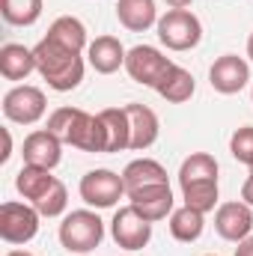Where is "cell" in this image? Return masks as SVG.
Here are the masks:
<instances>
[{"label": "cell", "instance_id": "obj_26", "mask_svg": "<svg viewBox=\"0 0 253 256\" xmlns=\"http://www.w3.org/2000/svg\"><path fill=\"white\" fill-rule=\"evenodd\" d=\"M182 200L185 206L196 208V212H214L218 206V182H196V185H185L182 188Z\"/></svg>", "mask_w": 253, "mask_h": 256}, {"label": "cell", "instance_id": "obj_6", "mask_svg": "<svg viewBox=\"0 0 253 256\" xmlns=\"http://www.w3.org/2000/svg\"><path fill=\"white\" fill-rule=\"evenodd\" d=\"M78 194L90 208H114L126 196L122 173H114V170H104V167L90 170V173H84Z\"/></svg>", "mask_w": 253, "mask_h": 256}, {"label": "cell", "instance_id": "obj_22", "mask_svg": "<svg viewBox=\"0 0 253 256\" xmlns=\"http://www.w3.org/2000/svg\"><path fill=\"white\" fill-rule=\"evenodd\" d=\"M167 224H170V236H173L176 242L190 244V242H196V238L202 236V230H206V214L196 212V208H190V206H182V208H173V214H170Z\"/></svg>", "mask_w": 253, "mask_h": 256}, {"label": "cell", "instance_id": "obj_12", "mask_svg": "<svg viewBox=\"0 0 253 256\" xmlns=\"http://www.w3.org/2000/svg\"><path fill=\"white\" fill-rule=\"evenodd\" d=\"M21 155H24V164H36V167L54 170V167L63 161V140H60L54 131H48V128L30 131V134L24 137Z\"/></svg>", "mask_w": 253, "mask_h": 256}, {"label": "cell", "instance_id": "obj_37", "mask_svg": "<svg viewBox=\"0 0 253 256\" xmlns=\"http://www.w3.org/2000/svg\"><path fill=\"white\" fill-rule=\"evenodd\" d=\"M208 256H212V254H208Z\"/></svg>", "mask_w": 253, "mask_h": 256}, {"label": "cell", "instance_id": "obj_17", "mask_svg": "<svg viewBox=\"0 0 253 256\" xmlns=\"http://www.w3.org/2000/svg\"><path fill=\"white\" fill-rule=\"evenodd\" d=\"M98 120L104 128V155L131 149V126H128L126 108H104L98 110Z\"/></svg>", "mask_w": 253, "mask_h": 256}, {"label": "cell", "instance_id": "obj_35", "mask_svg": "<svg viewBox=\"0 0 253 256\" xmlns=\"http://www.w3.org/2000/svg\"><path fill=\"white\" fill-rule=\"evenodd\" d=\"M250 98H253V86H250Z\"/></svg>", "mask_w": 253, "mask_h": 256}, {"label": "cell", "instance_id": "obj_36", "mask_svg": "<svg viewBox=\"0 0 253 256\" xmlns=\"http://www.w3.org/2000/svg\"><path fill=\"white\" fill-rule=\"evenodd\" d=\"M250 173H253V167H250Z\"/></svg>", "mask_w": 253, "mask_h": 256}, {"label": "cell", "instance_id": "obj_5", "mask_svg": "<svg viewBox=\"0 0 253 256\" xmlns=\"http://www.w3.org/2000/svg\"><path fill=\"white\" fill-rule=\"evenodd\" d=\"M39 220L42 214L36 212L33 202H3L0 206V238L6 244H27L36 238L39 232Z\"/></svg>", "mask_w": 253, "mask_h": 256}, {"label": "cell", "instance_id": "obj_23", "mask_svg": "<svg viewBox=\"0 0 253 256\" xmlns=\"http://www.w3.org/2000/svg\"><path fill=\"white\" fill-rule=\"evenodd\" d=\"M196 182H218V161L208 152H190L179 167V188Z\"/></svg>", "mask_w": 253, "mask_h": 256}, {"label": "cell", "instance_id": "obj_11", "mask_svg": "<svg viewBox=\"0 0 253 256\" xmlns=\"http://www.w3.org/2000/svg\"><path fill=\"white\" fill-rule=\"evenodd\" d=\"M214 232L224 238V242H244L248 236H253V208L242 200H230V202H220L218 212H214Z\"/></svg>", "mask_w": 253, "mask_h": 256}, {"label": "cell", "instance_id": "obj_15", "mask_svg": "<svg viewBox=\"0 0 253 256\" xmlns=\"http://www.w3.org/2000/svg\"><path fill=\"white\" fill-rule=\"evenodd\" d=\"M126 45L116 36H96L86 48V63L92 66L98 74H114L120 68H126Z\"/></svg>", "mask_w": 253, "mask_h": 256}, {"label": "cell", "instance_id": "obj_4", "mask_svg": "<svg viewBox=\"0 0 253 256\" xmlns=\"http://www.w3.org/2000/svg\"><path fill=\"white\" fill-rule=\"evenodd\" d=\"M155 30H158V42L167 51H190L202 39V24L188 9H167L158 18Z\"/></svg>", "mask_w": 253, "mask_h": 256}, {"label": "cell", "instance_id": "obj_3", "mask_svg": "<svg viewBox=\"0 0 253 256\" xmlns=\"http://www.w3.org/2000/svg\"><path fill=\"white\" fill-rule=\"evenodd\" d=\"M104 238V220L92 208H78L68 212L60 224V244L68 254H92Z\"/></svg>", "mask_w": 253, "mask_h": 256}, {"label": "cell", "instance_id": "obj_18", "mask_svg": "<svg viewBox=\"0 0 253 256\" xmlns=\"http://www.w3.org/2000/svg\"><path fill=\"white\" fill-rule=\"evenodd\" d=\"M116 21L131 33H146L158 24L155 0H116Z\"/></svg>", "mask_w": 253, "mask_h": 256}, {"label": "cell", "instance_id": "obj_20", "mask_svg": "<svg viewBox=\"0 0 253 256\" xmlns=\"http://www.w3.org/2000/svg\"><path fill=\"white\" fill-rule=\"evenodd\" d=\"M155 92L164 102H170V104H182V102H188L190 96L196 92V80H194V74H190L188 68L173 63L167 68V74L155 84Z\"/></svg>", "mask_w": 253, "mask_h": 256}, {"label": "cell", "instance_id": "obj_24", "mask_svg": "<svg viewBox=\"0 0 253 256\" xmlns=\"http://www.w3.org/2000/svg\"><path fill=\"white\" fill-rule=\"evenodd\" d=\"M54 182H57V176H51V170L36 167V164H24V167L18 170V176H15V191L21 194L24 200L36 202Z\"/></svg>", "mask_w": 253, "mask_h": 256}, {"label": "cell", "instance_id": "obj_27", "mask_svg": "<svg viewBox=\"0 0 253 256\" xmlns=\"http://www.w3.org/2000/svg\"><path fill=\"white\" fill-rule=\"evenodd\" d=\"M33 206H36V212H39L42 218H60L66 212V206H68V191H66V185L57 179Z\"/></svg>", "mask_w": 253, "mask_h": 256}, {"label": "cell", "instance_id": "obj_30", "mask_svg": "<svg viewBox=\"0 0 253 256\" xmlns=\"http://www.w3.org/2000/svg\"><path fill=\"white\" fill-rule=\"evenodd\" d=\"M236 256H253V236H248L244 242H238V248H236Z\"/></svg>", "mask_w": 253, "mask_h": 256}, {"label": "cell", "instance_id": "obj_10", "mask_svg": "<svg viewBox=\"0 0 253 256\" xmlns=\"http://www.w3.org/2000/svg\"><path fill=\"white\" fill-rule=\"evenodd\" d=\"M208 84L220 96H236L250 84V63L238 54H224L208 68Z\"/></svg>", "mask_w": 253, "mask_h": 256}, {"label": "cell", "instance_id": "obj_28", "mask_svg": "<svg viewBox=\"0 0 253 256\" xmlns=\"http://www.w3.org/2000/svg\"><path fill=\"white\" fill-rule=\"evenodd\" d=\"M230 152L238 164L253 167V126H242L232 131L230 137Z\"/></svg>", "mask_w": 253, "mask_h": 256}, {"label": "cell", "instance_id": "obj_2", "mask_svg": "<svg viewBox=\"0 0 253 256\" xmlns=\"http://www.w3.org/2000/svg\"><path fill=\"white\" fill-rule=\"evenodd\" d=\"M33 57H36V72L42 74V80L57 90V92H72L80 86L84 80V54H72L60 45H54L51 39H42L36 48H33Z\"/></svg>", "mask_w": 253, "mask_h": 256}, {"label": "cell", "instance_id": "obj_7", "mask_svg": "<svg viewBox=\"0 0 253 256\" xmlns=\"http://www.w3.org/2000/svg\"><path fill=\"white\" fill-rule=\"evenodd\" d=\"M48 110V98L39 86L18 84L3 96V116L18 126H36Z\"/></svg>", "mask_w": 253, "mask_h": 256}, {"label": "cell", "instance_id": "obj_1", "mask_svg": "<svg viewBox=\"0 0 253 256\" xmlns=\"http://www.w3.org/2000/svg\"><path fill=\"white\" fill-rule=\"evenodd\" d=\"M48 131H54L72 149L104 152V128L98 114H86L80 108H57L48 116Z\"/></svg>", "mask_w": 253, "mask_h": 256}, {"label": "cell", "instance_id": "obj_16", "mask_svg": "<svg viewBox=\"0 0 253 256\" xmlns=\"http://www.w3.org/2000/svg\"><path fill=\"white\" fill-rule=\"evenodd\" d=\"M45 39H51L54 45H60V48L72 51V54H84V51L90 48V42H86V27H84V21L74 18V15H60V18H54Z\"/></svg>", "mask_w": 253, "mask_h": 256}, {"label": "cell", "instance_id": "obj_19", "mask_svg": "<svg viewBox=\"0 0 253 256\" xmlns=\"http://www.w3.org/2000/svg\"><path fill=\"white\" fill-rule=\"evenodd\" d=\"M36 72L33 48H24L18 42H6L0 48V74L6 80H27Z\"/></svg>", "mask_w": 253, "mask_h": 256}, {"label": "cell", "instance_id": "obj_14", "mask_svg": "<svg viewBox=\"0 0 253 256\" xmlns=\"http://www.w3.org/2000/svg\"><path fill=\"white\" fill-rule=\"evenodd\" d=\"M126 114H128V126H131V149L146 152L149 146H155V140L161 134L158 114L146 104H137V102L126 104Z\"/></svg>", "mask_w": 253, "mask_h": 256}, {"label": "cell", "instance_id": "obj_33", "mask_svg": "<svg viewBox=\"0 0 253 256\" xmlns=\"http://www.w3.org/2000/svg\"><path fill=\"white\" fill-rule=\"evenodd\" d=\"M248 57H250V63H253V33L248 36Z\"/></svg>", "mask_w": 253, "mask_h": 256}, {"label": "cell", "instance_id": "obj_31", "mask_svg": "<svg viewBox=\"0 0 253 256\" xmlns=\"http://www.w3.org/2000/svg\"><path fill=\"white\" fill-rule=\"evenodd\" d=\"M3 140H6V149H3V155H0V164H6L9 155H12V137H9V128H3Z\"/></svg>", "mask_w": 253, "mask_h": 256}, {"label": "cell", "instance_id": "obj_29", "mask_svg": "<svg viewBox=\"0 0 253 256\" xmlns=\"http://www.w3.org/2000/svg\"><path fill=\"white\" fill-rule=\"evenodd\" d=\"M242 202H248L253 208V173L244 179V185H242Z\"/></svg>", "mask_w": 253, "mask_h": 256}, {"label": "cell", "instance_id": "obj_8", "mask_svg": "<svg viewBox=\"0 0 253 256\" xmlns=\"http://www.w3.org/2000/svg\"><path fill=\"white\" fill-rule=\"evenodd\" d=\"M110 238L122 250H143L152 242V220H146L134 206H122L110 220Z\"/></svg>", "mask_w": 253, "mask_h": 256}, {"label": "cell", "instance_id": "obj_13", "mask_svg": "<svg viewBox=\"0 0 253 256\" xmlns=\"http://www.w3.org/2000/svg\"><path fill=\"white\" fill-rule=\"evenodd\" d=\"M128 206H134L146 220L158 224L164 218L173 214V191H170V182L164 185H146V188H137V191H128Z\"/></svg>", "mask_w": 253, "mask_h": 256}, {"label": "cell", "instance_id": "obj_34", "mask_svg": "<svg viewBox=\"0 0 253 256\" xmlns=\"http://www.w3.org/2000/svg\"><path fill=\"white\" fill-rule=\"evenodd\" d=\"M6 256H33V254H30V250H9Z\"/></svg>", "mask_w": 253, "mask_h": 256}, {"label": "cell", "instance_id": "obj_32", "mask_svg": "<svg viewBox=\"0 0 253 256\" xmlns=\"http://www.w3.org/2000/svg\"><path fill=\"white\" fill-rule=\"evenodd\" d=\"M164 3H167L170 9H188V6L194 3V0H164Z\"/></svg>", "mask_w": 253, "mask_h": 256}, {"label": "cell", "instance_id": "obj_21", "mask_svg": "<svg viewBox=\"0 0 253 256\" xmlns=\"http://www.w3.org/2000/svg\"><path fill=\"white\" fill-rule=\"evenodd\" d=\"M122 182H126V194L137 191V188H146V185H164L167 182V170L155 158H134L122 170Z\"/></svg>", "mask_w": 253, "mask_h": 256}, {"label": "cell", "instance_id": "obj_9", "mask_svg": "<svg viewBox=\"0 0 253 256\" xmlns=\"http://www.w3.org/2000/svg\"><path fill=\"white\" fill-rule=\"evenodd\" d=\"M170 66H173V60L164 57V54H161L158 48H152V45H134V48L128 51V57H126L128 78H131L134 84L152 86V90H155V84L167 74Z\"/></svg>", "mask_w": 253, "mask_h": 256}, {"label": "cell", "instance_id": "obj_25", "mask_svg": "<svg viewBox=\"0 0 253 256\" xmlns=\"http://www.w3.org/2000/svg\"><path fill=\"white\" fill-rule=\"evenodd\" d=\"M0 15L12 27H33L42 18V0H0Z\"/></svg>", "mask_w": 253, "mask_h": 256}]
</instances>
